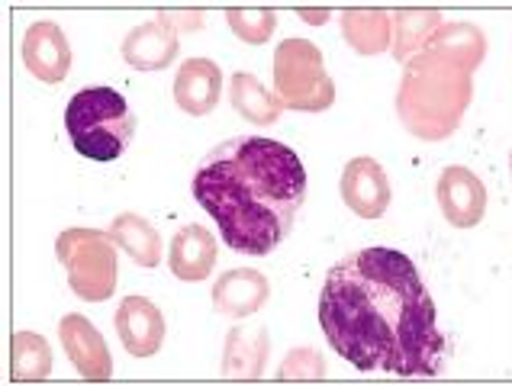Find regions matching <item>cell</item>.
<instances>
[{
	"label": "cell",
	"mask_w": 512,
	"mask_h": 386,
	"mask_svg": "<svg viewBox=\"0 0 512 386\" xmlns=\"http://www.w3.org/2000/svg\"><path fill=\"white\" fill-rule=\"evenodd\" d=\"M319 322L329 348L358 370L432 377L445 338L416 264L393 248H361L329 267Z\"/></svg>",
	"instance_id": "6da1fadb"
},
{
	"label": "cell",
	"mask_w": 512,
	"mask_h": 386,
	"mask_svg": "<svg viewBox=\"0 0 512 386\" xmlns=\"http://www.w3.org/2000/svg\"><path fill=\"white\" fill-rule=\"evenodd\" d=\"M194 197L232 251L271 255L306 200V168L284 142L232 136L200 161Z\"/></svg>",
	"instance_id": "7a4b0ae2"
},
{
	"label": "cell",
	"mask_w": 512,
	"mask_h": 386,
	"mask_svg": "<svg viewBox=\"0 0 512 386\" xmlns=\"http://www.w3.org/2000/svg\"><path fill=\"white\" fill-rule=\"evenodd\" d=\"M484 58V36L474 26H438L422 55L406 65L400 113L422 139L448 136L471 100V71Z\"/></svg>",
	"instance_id": "3957f363"
},
{
	"label": "cell",
	"mask_w": 512,
	"mask_h": 386,
	"mask_svg": "<svg viewBox=\"0 0 512 386\" xmlns=\"http://www.w3.org/2000/svg\"><path fill=\"white\" fill-rule=\"evenodd\" d=\"M65 129L75 152L91 161H116L136 132V116L123 94L110 87H84L65 110Z\"/></svg>",
	"instance_id": "277c9868"
},
{
	"label": "cell",
	"mask_w": 512,
	"mask_h": 386,
	"mask_svg": "<svg viewBox=\"0 0 512 386\" xmlns=\"http://www.w3.org/2000/svg\"><path fill=\"white\" fill-rule=\"evenodd\" d=\"M274 84L281 107L300 113L329 110L335 100L332 78L323 68V55L306 39H284L274 52Z\"/></svg>",
	"instance_id": "5b68a950"
},
{
	"label": "cell",
	"mask_w": 512,
	"mask_h": 386,
	"mask_svg": "<svg viewBox=\"0 0 512 386\" xmlns=\"http://www.w3.org/2000/svg\"><path fill=\"white\" fill-rule=\"evenodd\" d=\"M55 255L65 264L68 284L81 300H110L116 287V248L110 232L104 235L97 229H68L58 235Z\"/></svg>",
	"instance_id": "8992f818"
},
{
	"label": "cell",
	"mask_w": 512,
	"mask_h": 386,
	"mask_svg": "<svg viewBox=\"0 0 512 386\" xmlns=\"http://www.w3.org/2000/svg\"><path fill=\"white\" fill-rule=\"evenodd\" d=\"M58 338H62L68 361L78 367V374L91 383H107L113 377V358L104 335H100L91 319L78 313L65 316L58 322Z\"/></svg>",
	"instance_id": "52a82bcc"
},
{
	"label": "cell",
	"mask_w": 512,
	"mask_h": 386,
	"mask_svg": "<svg viewBox=\"0 0 512 386\" xmlns=\"http://www.w3.org/2000/svg\"><path fill=\"white\" fill-rule=\"evenodd\" d=\"M438 206L455 229H474L487 213V187L474 171L451 165L438 177Z\"/></svg>",
	"instance_id": "ba28073f"
},
{
	"label": "cell",
	"mask_w": 512,
	"mask_h": 386,
	"mask_svg": "<svg viewBox=\"0 0 512 386\" xmlns=\"http://www.w3.org/2000/svg\"><path fill=\"white\" fill-rule=\"evenodd\" d=\"M116 332L133 358H152L165 345V316L145 296H126L116 309Z\"/></svg>",
	"instance_id": "9c48e42d"
},
{
	"label": "cell",
	"mask_w": 512,
	"mask_h": 386,
	"mask_svg": "<svg viewBox=\"0 0 512 386\" xmlns=\"http://www.w3.org/2000/svg\"><path fill=\"white\" fill-rule=\"evenodd\" d=\"M342 200L361 219H380L390 206V181L374 158H351L342 171Z\"/></svg>",
	"instance_id": "30bf717a"
},
{
	"label": "cell",
	"mask_w": 512,
	"mask_h": 386,
	"mask_svg": "<svg viewBox=\"0 0 512 386\" xmlns=\"http://www.w3.org/2000/svg\"><path fill=\"white\" fill-rule=\"evenodd\" d=\"M23 62L39 81L46 84L65 81L71 71V46L62 29L46 20L29 26L23 39Z\"/></svg>",
	"instance_id": "8fae6325"
},
{
	"label": "cell",
	"mask_w": 512,
	"mask_h": 386,
	"mask_svg": "<svg viewBox=\"0 0 512 386\" xmlns=\"http://www.w3.org/2000/svg\"><path fill=\"white\" fill-rule=\"evenodd\" d=\"M223 94V71L210 58H187L174 78V103L187 116H207Z\"/></svg>",
	"instance_id": "7c38bea8"
},
{
	"label": "cell",
	"mask_w": 512,
	"mask_h": 386,
	"mask_svg": "<svg viewBox=\"0 0 512 386\" xmlns=\"http://www.w3.org/2000/svg\"><path fill=\"white\" fill-rule=\"evenodd\" d=\"M268 277L252 267H232L213 284V306L229 319H248L268 303Z\"/></svg>",
	"instance_id": "4fadbf2b"
},
{
	"label": "cell",
	"mask_w": 512,
	"mask_h": 386,
	"mask_svg": "<svg viewBox=\"0 0 512 386\" xmlns=\"http://www.w3.org/2000/svg\"><path fill=\"white\" fill-rule=\"evenodd\" d=\"M178 55V29L165 17L155 23H142L123 39V58L136 71H162Z\"/></svg>",
	"instance_id": "5bb4252c"
},
{
	"label": "cell",
	"mask_w": 512,
	"mask_h": 386,
	"mask_svg": "<svg viewBox=\"0 0 512 386\" xmlns=\"http://www.w3.org/2000/svg\"><path fill=\"white\" fill-rule=\"evenodd\" d=\"M171 274L187 284H197V280H207V274L216 264V239L203 229V226H184L171 242Z\"/></svg>",
	"instance_id": "9a60e30c"
},
{
	"label": "cell",
	"mask_w": 512,
	"mask_h": 386,
	"mask_svg": "<svg viewBox=\"0 0 512 386\" xmlns=\"http://www.w3.org/2000/svg\"><path fill=\"white\" fill-rule=\"evenodd\" d=\"M268 358V332L265 329H248V325H236L226 335V351H223V374L229 380H258L265 370Z\"/></svg>",
	"instance_id": "2e32d148"
},
{
	"label": "cell",
	"mask_w": 512,
	"mask_h": 386,
	"mask_svg": "<svg viewBox=\"0 0 512 386\" xmlns=\"http://www.w3.org/2000/svg\"><path fill=\"white\" fill-rule=\"evenodd\" d=\"M113 245H120L139 267H158L162 261V235L139 213H120L110 226Z\"/></svg>",
	"instance_id": "e0dca14e"
},
{
	"label": "cell",
	"mask_w": 512,
	"mask_h": 386,
	"mask_svg": "<svg viewBox=\"0 0 512 386\" xmlns=\"http://www.w3.org/2000/svg\"><path fill=\"white\" fill-rule=\"evenodd\" d=\"M342 33L348 46L361 55H377L390 49L393 42V20L380 10H348L342 17Z\"/></svg>",
	"instance_id": "ac0fdd59"
},
{
	"label": "cell",
	"mask_w": 512,
	"mask_h": 386,
	"mask_svg": "<svg viewBox=\"0 0 512 386\" xmlns=\"http://www.w3.org/2000/svg\"><path fill=\"white\" fill-rule=\"evenodd\" d=\"M10 374L17 383H39L52 374V348L36 332H17L10 341Z\"/></svg>",
	"instance_id": "d6986e66"
},
{
	"label": "cell",
	"mask_w": 512,
	"mask_h": 386,
	"mask_svg": "<svg viewBox=\"0 0 512 386\" xmlns=\"http://www.w3.org/2000/svg\"><path fill=\"white\" fill-rule=\"evenodd\" d=\"M232 107H236L239 116H245L248 123H258V126H274L277 116H281V100L268 94L265 84L248 71L232 78Z\"/></svg>",
	"instance_id": "ffe728a7"
},
{
	"label": "cell",
	"mask_w": 512,
	"mask_h": 386,
	"mask_svg": "<svg viewBox=\"0 0 512 386\" xmlns=\"http://www.w3.org/2000/svg\"><path fill=\"white\" fill-rule=\"evenodd\" d=\"M442 26V20H438V13L432 10H400L397 17H393V29H397V46H393V52H397L400 62H406L409 52H422L426 49V42L435 36V29Z\"/></svg>",
	"instance_id": "44dd1931"
},
{
	"label": "cell",
	"mask_w": 512,
	"mask_h": 386,
	"mask_svg": "<svg viewBox=\"0 0 512 386\" xmlns=\"http://www.w3.org/2000/svg\"><path fill=\"white\" fill-rule=\"evenodd\" d=\"M226 23L232 26V33H236L242 42H248V46H261V42H268L274 26H277L271 10H229Z\"/></svg>",
	"instance_id": "7402d4cb"
},
{
	"label": "cell",
	"mask_w": 512,
	"mask_h": 386,
	"mask_svg": "<svg viewBox=\"0 0 512 386\" xmlns=\"http://www.w3.org/2000/svg\"><path fill=\"white\" fill-rule=\"evenodd\" d=\"M323 374H326V364L310 348L294 351L281 367V380H323Z\"/></svg>",
	"instance_id": "603a6c76"
}]
</instances>
